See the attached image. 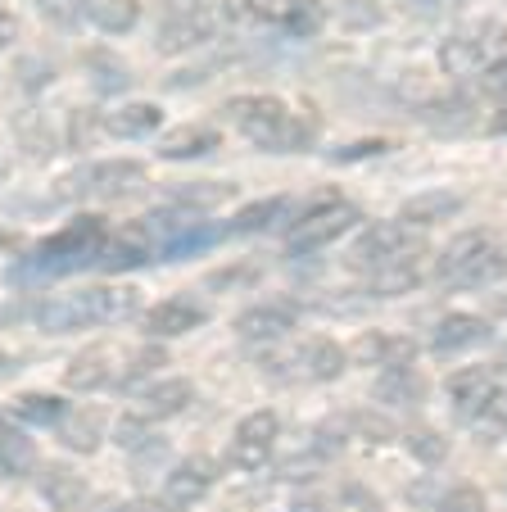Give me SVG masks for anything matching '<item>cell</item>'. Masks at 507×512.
<instances>
[{"mask_svg": "<svg viewBox=\"0 0 507 512\" xmlns=\"http://www.w3.org/2000/svg\"><path fill=\"white\" fill-rule=\"evenodd\" d=\"M195 399V386L186 377H163V381H150V386L136 395V417L145 422H163V417H177L186 413Z\"/></svg>", "mask_w": 507, "mask_h": 512, "instance_id": "obj_16", "label": "cell"}, {"mask_svg": "<svg viewBox=\"0 0 507 512\" xmlns=\"http://www.w3.org/2000/svg\"><path fill=\"white\" fill-rule=\"evenodd\" d=\"M503 55H507V28L498 19H480L444 41L440 68L449 78H476V73H489Z\"/></svg>", "mask_w": 507, "mask_h": 512, "instance_id": "obj_5", "label": "cell"}, {"mask_svg": "<svg viewBox=\"0 0 507 512\" xmlns=\"http://www.w3.org/2000/svg\"><path fill=\"white\" fill-rule=\"evenodd\" d=\"M345 358H349L345 345L317 336V340H304L299 354H290L286 363H290V377H299V381H335L345 372Z\"/></svg>", "mask_w": 507, "mask_h": 512, "instance_id": "obj_14", "label": "cell"}, {"mask_svg": "<svg viewBox=\"0 0 507 512\" xmlns=\"http://www.w3.org/2000/svg\"><path fill=\"white\" fill-rule=\"evenodd\" d=\"M358 223H363V213H358L354 204L326 195V200H317L313 209L295 218V227H290V236H286V250L290 254H317V250H326L331 241L349 236Z\"/></svg>", "mask_w": 507, "mask_h": 512, "instance_id": "obj_6", "label": "cell"}, {"mask_svg": "<svg viewBox=\"0 0 507 512\" xmlns=\"http://www.w3.org/2000/svg\"><path fill=\"white\" fill-rule=\"evenodd\" d=\"M326 19L322 0H254V23L281 28L290 37H313Z\"/></svg>", "mask_w": 507, "mask_h": 512, "instance_id": "obj_12", "label": "cell"}, {"mask_svg": "<svg viewBox=\"0 0 507 512\" xmlns=\"http://www.w3.org/2000/svg\"><path fill=\"white\" fill-rule=\"evenodd\" d=\"M37 485H41V499L50 503L55 512H77L82 499H87V481L64 463H46L37 472Z\"/></svg>", "mask_w": 507, "mask_h": 512, "instance_id": "obj_22", "label": "cell"}, {"mask_svg": "<svg viewBox=\"0 0 507 512\" xmlns=\"http://www.w3.org/2000/svg\"><path fill=\"white\" fill-rule=\"evenodd\" d=\"M213 481H218V463L213 458H186V463H177L173 472H168V481H163V499L177 503V508H191V503H200L204 494L213 490Z\"/></svg>", "mask_w": 507, "mask_h": 512, "instance_id": "obj_15", "label": "cell"}, {"mask_svg": "<svg viewBox=\"0 0 507 512\" xmlns=\"http://www.w3.org/2000/svg\"><path fill=\"white\" fill-rule=\"evenodd\" d=\"M290 209V200L286 195H268V200H259V204H249V209H240L236 218L227 223V236H249V232H268L272 223H277L281 213Z\"/></svg>", "mask_w": 507, "mask_h": 512, "instance_id": "obj_31", "label": "cell"}, {"mask_svg": "<svg viewBox=\"0 0 507 512\" xmlns=\"http://www.w3.org/2000/svg\"><path fill=\"white\" fill-rule=\"evenodd\" d=\"M403 445H408L412 458H421L426 467H440L444 458H449V440H444L440 431H431V426H417V431L403 435Z\"/></svg>", "mask_w": 507, "mask_h": 512, "instance_id": "obj_36", "label": "cell"}, {"mask_svg": "<svg viewBox=\"0 0 507 512\" xmlns=\"http://www.w3.org/2000/svg\"><path fill=\"white\" fill-rule=\"evenodd\" d=\"M204 318H209L204 304L186 300V295H173V300L150 304V313L141 318V327H145V336H154V340H173V336H186V331L204 327Z\"/></svg>", "mask_w": 507, "mask_h": 512, "instance_id": "obj_13", "label": "cell"}, {"mask_svg": "<svg viewBox=\"0 0 507 512\" xmlns=\"http://www.w3.org/2000/svg\"><path fill=\"white\" fill-rule=\"evenodd\" d=\"M10 245H14V236H10V232H0V250H10Z\"/></svg>", "mask_w": 507, "mask_h": 512, "instance_id": "obj_49", "label": "cell"}, {"mask_svg": "<svg viewBox=\"0 0 507 512\" xmlns=\"http://www.w3.org/2000/svg\"><path fill=\"white\" fill-rule=\"evenodd\" d=\"M507 272V254L498 250V241L489 232H462L435 259V281L449 290H476L489 286L494 277Z\"/></svg>", "mask_w": 507, "mask_h": 512, "instance_id": "obj_4", "label": "cell"}, {"mask_svg": "<svg viewBox=\"0 0 507 512\" xmlns=\"http://www.w3.org/2000/svg\"><path fill=\"white\" fill-rule=\"evenodd\" d=\"M417 19H440V14H453L462 5V0H403Z\"/></svg>", "mask_w": 507, "mask_h": 512, "instance_id": "obj_42", "label": "cell"}, {"mask_svg": "<svg viewBox=\"0 0 507 512\" xmlns=\"http://www.w3.org/2000/svg\"><path fill=\"white\" fill-rule=\"evenodd\" d=\"M14 417L28 426H59L68 417V404L59 395H41V390H28V395L14 399Z\"/></svg>", "mask_w": 507, "mask_h": 512, "instance_id": "obj_32", "label": "cell"}, {"mask_svg": "<svg viewBox=\"0 0 507 512\" xmlns=\"http://www.w3.org/2000/svg\"><path fill=\"white\" fill-rule=\"evenodd\" d=\"M37 467V449H32V440L19 431V426H10L5 417H0V476H23Z\"/></svg>", "mask_w": 507, "mask_h": 512, "instance_id": "obj_30", "label": "cell"}, {"mask_svg": "<svg viewBox=\"0 0 507 512\" xmlns=\"http://www.w3.org/2000/svg\"><path fill=\"white\" fill-rule=\"evenodd\" d=\"M435 512H485V494H480L476 485H458V490L444 494Z\"/></svg>", "mask_w": 507, "mask_h": 512, "instance_id": "obj_38", "label": "cell"}, {"mask_svg": "<svg viewBox=\"0 0 507 512\" xmlns=\"http://www.w3.org/2000/svg\"><path fill=\"white\" fill-rule=\"evenodd\" d=\"M10 182V164H5V159H0V186Z\"/></svg>", "mask_w": 507, "mask_h": 512, "instance_id": "obj_48", "label": "cell"}, {"mask_svg": "<svg viewBox=\"0 0 507 512\" xmlns=\"http://www.w3.org/2000/svg\"><path fill=\"white\" fill-rule=\"evenodd\" d=\"M91 68L100 73V78H96L100 91H123L127 82H132V78H127V68L118 64V59H109V55H91Z\"/></svg>", "mask_w": 507, "mask_h": 512, "instance_id": "obj_39", "label": "cell"}, {"mask_svg": "<svg viewBox=\"0 0 507 512\" xmlns=\"http://www.w3.org/2000/svg\"><path fill=\"white\" fill-rule=\"evenodd\" d=\"M23 23H19V10H14V0H0V50H10L19 41Z\"/></svg>", "mask_w": 507, "mask_h": 512, "instance_id": "obj_40", "label": "cell"}, {"mask_svg": "<svg viewBox=\"0 0 507 512\" xmlns=\"http://www.w3.org/2000/svg\"><path fill=\"white\" fill-rule=\"evenodd\" d=\"M498 395V381L489 368H462L449 377V399L462 417H485Z\"/></svg>", "mask_w": 507, "mask_h": 512, "instance_id": "obj_18", "label": "cell"}, {"mask_svg": "<svg viewBox=\"0 0 507 512\" xmlns=\"http://www.w3.org/2000/svg\"><path fill=\"white\" fill-rule=\"evenodd\" d=\"M59 431V445L64 449H77V454H96L100 440H105V417L91 413V408H77V413H68L64 422L55 426Z\"/></svg>", "mask_w": 507, "mask_h": 512, "instance_id": "obj_26", "label": "cell"}, {"mask_svg": "<svg viewBox=\"0 0 507 512\" xmlns=\"http://www.w3.org/2000/svg\"><path fill=\"white\" fill-rule=\"evenodd\" d=\"M213 0H163V10H209Z\"/></svg>", "mask_w": 507, "mask_h": 512, "instance_id": "obj_45", "label": "cell"}, {"mask_svg": "<svg viewBox=\"0 0 507 512\" xmlns=\"http://www.w3.org/2000/svg\"><path fill=\"white\" fill-rule=\"evenodd\" d=\"M227 118L249 145H259L268 155H290L313 141V123L295 114L281 96H231Z\"/></svg>", "mask_w": 507, "mask_h": 512, "instance_id": "obj_2", "label": "cell"}, {"mask_svg": "<svg viewBox=\"0 0 507 512\" xmlns=\"http://www.w3.org/2000/svg\"><path fill=\"white\" fill-rule=\"evenodd\" d=\"M109 236L114 232H109L105 218L82 213V218H73L68 227H59L55 236H46V241L14 268V277L41 281V277H64V272H77V268H96L105 245H109Z\"/></svg>", "mask_w": 507, "mask_h": 512, "instance_id": "obj_1", "label": "cell"}, {"mask_svg": "<svg viewBox=\"0 0 507 512\" xmlns=\"http://www.w3.org/2000/svg\"><path fill=\"white\" fill-rule=\"evenodd\" d=\"M231 195H236V186L231 182H182V186L168 191V200H173L177 209L195 213V209H213V204L231 200Z\"/></svg>", "mask_w": 507, "mask_h": 512, "instance_id": "obj_34", "label": "cell"}, {"mask_svg": "<svg viewBox=\"0 0 507 512\" xmlns=\"http://www.w3.org/2000/svg\"><path fill=\"white\" fill-rule=\"evenodd\" d=\"M435 254H417V259H403V263H390V268L372 272L367 277V290H372L376 300H394V295H408V290H417L421 281L435 272Z\"/></svg>", "mask_w": 507, "mask_h": 512, "instance_id": "obj_19", "label": "cell"}, {"mask_svg": "<svg viewBox=\"0 0 507 512\" xmlns=\"http://www.w3.org/2000/svg\"><path fill=\"white\" fill-rule=\"evenodd\" d=\"M114 377H118V372H114V349H109V345H91V349H82V354L68 363L64 386L77 390V395H91V390H105Z\"/></svg>", "mask_w": 507, "mask_h": 512, "instance_id": "obj_20", "label": "cell"}, {"mask_svg": "<svg viewBox=\"0 0 507 512\" xmlns=\"http://www.w3.org/2000/svg\"><path fill=\"white\" fill-rule=\"evenodd\" d=\"M349 354H354L363 368H403V363H412L417 345L403 336H390V331H363Z\"/></svg>", "mask_w": 507, "mask_h": 512, "instance_id": "obj_21", "label": "cell"}, {"mask_svg": "<svg viewBox=\"0 0 507 512\" xmlns=\"http://www.w3.org/2000/svg\"><path fill=\"white\" fill-rule=\"evenodd\" d=\"M222 236H227V227H222V223H186L182 232H177L173 241L159 250V263L191 259V254H200V250H209V245H218Z\"/></svg>", "mask_w": 507, "mask_h": 512, "instance_id": "obj_28", "label": "cell"}, {"mask_svg": "<svg viewBox=\"0 0 507 512\" xmlns=\"http://www.w3.org/2000/svg\"><path fill=\"white\" fill-rule=\"evenodd\" d=\"M5 372H14V354H5V349H0V377H5Z\"/></svg>", "mask_w": 507, "mask_h": 512, "instance_id": "obj_47", "label": "cell"}, {"mask_svg": "<svg viewBox=\"0 0 507 512\" xmlns=\"http://www.w3.org/2000/svg\"><path fill=\"white\" fill-rule=\"evenodd\" d=\"M37 10H41V19L55 23L59 32H73L87 19V0H37Z\"/></svg>", "mask_w": 507, "mask_h": 512, "instance_id": "obj_37", "label": "cell"}, {"mask_svg": "<svg viewBox=\"0 0 507 512\" xmlns=\"http://www.w3.org/2000/svg\"><path fill=\"white\" fill-rule=\"evenodd\" d=\"M163 127V109L150 105V100H132V105H118L114 114L105 118V132L118 136V141H141V136L159 132Z\"/></svg>", "mask_w": 507, "mask_h": 512, "instance_id": "obj_23", "label": "cell"}, {"mask_svg": "<svg viewBox=\"0 0 507 512\" xmlns=\"http://www.w3.org/2000/svg\"><path fill=\"white\" fill-rule=\"evenodd\" d=\"M376 399H381V404L417 408L421 399H426V381H421V372L412 368V363H403V368H381V377H376Z\"/></svg>", "mask_w": 507, "mask_h": 512, "instance_id": "obj_25", "label": "cell"}, {"mask_svg": "<svg viewBox=\"0 0 507 512\" xmlns=\"http://www.w3.org/2000/svg\"><path fill=\"white\" fill-rule=\"evenodd\" d=\"M218 28V14L209 10H163L159 19V50L163 55H182V50H195L213 37Z\"/></svg>", "mask_w": 507, "mask_h": 512, "instance_id": "obj_11", "label": "cell"}, {"mask_svg": "<svg viewBox=\"0 0 507 512\" xmlns=\"http://www.w3.org/2000/svg\"><path fill=\"white\" fill-rule=\"evenodd\" d=\"M458 209H462V195H453V191H426V195H412V200H403L399 223L412 227V232H421V227L453 218Z\"/></svg>", "mask_w": 507, "mask_h": 512, "instance_id": "obj_24", "label": "cell"}, {"mask_svg": "<svg viewBox=\"0 0 507 512\" xmlns=\"http://www.w3.org/2000/svg\"><path fill=\"white\" fill-rule=\"evenodd\" d=\"M381 150H390V141H358V145H345L335 159H363V155H381Z\"/></svg>", "mask_w": 507, "mask_h": 512, "instance_id": "obj_44", "label": "cell"}, {"mask_svg": "<svg viewBox=\"0 0 507 512\" xmlns=\"http://www.w3.org/2000/svg\"><path fill=\"white\" fill-rule=\"evenodd\" d=\"M471 114H476V105L467 96H449V100H435V105L421 109V123L435 127V132H467Z\"/></svg>", "mask_w": 507, "mask_h": 512, "instance_id": "obj_33", "label": "cell"}, {"mask_svg": "<svg viewBox=\"0 0 507 512\" xmlns=\"http://www.w3.org/2000/svg\"><path fill=\"white\" fill-rule=\"evenodd\" d=\"M136 313V290L132 286H82L50 295L46 304H37V327L50 336H68V331L87 327H109Z\"/></svg>", "mask_w": 507, "mask_h": 512, "instance_id": "obj_3", "label": "cell"}, {"mask_svg": "<svg viewBox=\"0 0 507 512\" xmlns=\"http://www.w3.org/2000/svg\"><path fill=\"white\" fill-rule=\"evenodd\" d=\"M417 254H431V245L421 241L412 227L403 223H372L363 236H358L354 254H349V268L358 272H381L390 268V263H403V259H417Z\"/></svg>", "mask_w": 507, "mask_h": 512, "instance_id": "obj_7", "label": "cell"}, {"mask_svg": "<svg viewBox=\"0 0 507 512\" xmlns=\"http://www.w3.org/2000/svg\"><path fill=\"white\" fill-rule=\"evenodd\" d=\"M489 340V322L476 318V313H449V318L435 322L431 331V354L449 358V354H462V349H476Z\"/></svg>", "mask_w": 507, "mask_h": 512, "instance_id": "obj_17", "label": "cell"}, {"mask_svg": "<svg viewBox=\"0 0 507 512\" xmlns=\"http://www.w3.org/2000/svg\"><path fill=\"white\" fill-rule=\"evenodd\" d=\"M87 19L109 37H123L141 23V0H87Z\"/></svg>", "mask_w": 507, "mask_h": 512, "instance_id": "obj_29", "label": "cell"}, {"mask_svg": "<svg viewBox=\"0 0 507 512\" xmlns=\"http://www.w3.org/2000/svg\"><path fill=\"white\" fill-rule=\"evenodd\" d=\"M277 435H281V422L272 408H259V413L240 417V426L231 431L227 463L236 467V472H259V467H268L272 449H277Z\"/></svg>", "mask_w": 507, "mask_h": 512, "instance_id": "obj_9", "label": "cell"}, {"mask_svg": "<svg viewBox=\"0 0 507 512\" xmlns=\"http://www.w3.org/2000/svg\"><path fill=\"white\" fill-rule=\"evenodd\" d=\"M14 136H19V145L28 150L32 159H50V155H55V132L46 127V118H41V114H19V118H14Z\"/></svg>", "mask_w": 507, "mask_h": 512, "instance_id": "obj_35", "label": "cell"}, {"mask_svg": "<svg viewBox=\"0 0 507 512\" xmlns=\"http://www.w3.org/2000/svg\"><path fill=\"white\" fill-rule=\"evenodd\" d=\"M295 327H299V309L286 300L254 304V309H245L236 318V336L249 340V345H277V340H286Z\"/></svg>", "mask_w": 507, "mask_h": 512, "instance_id": "obj_10", "label": "cell"}, {"mask_svg": "<svg viewBox=\"0 0 507 512\" xmlns=\"http://www.w3.org/2000/svg\"><path fill=\"white\" fill-rule=\"evenodd\" d=\"M145 182V164L136 159H100L59 177V200H87V195H127Z\"/></svg>", "mask_w": 507, "mask_h": 512, "instance_id": "obj_8", "label": "cell"}, {"mask_svg": "<svg viewBox=\"0 0 507 512\" xmlns=\"http://www.w3.org/2000/svg\"><path fill=\"white\" fill-rule=\"evenodd\" d=\"M489 132H498V136H503V132H507V105H503V109H498V118H494V123H489Z\"/></svg>", "mask_w": 507, "mask_h": 512, "instance_id": "obj_46", "label": "cell"}, {"mask_svg": "<svg viewBox=\"0 0 507 512\" xmlns=\"http://www.w3.org/2000/svg\"><path fill=\"white\" fill-rule=\"evenodd\" d=\"M218 145H222L218 127H177V132H168L159 141V155L163 159H200V155H209V150H218Z\"/></svg>", "mask_w": 507, "mask_h": 512, "instance_id": "obj_27", "label": "cell"}, {"mask_svg": "<svg viewBox=\"0 0 507 512\" xmlns=\"http://www.w3.org/2000/svg\"><path fill=\"white\" fill-rule=\"evenodd\" d=\"M114 512H186V508H177L168 499H132V503H118Z\"/></svg>", "mask_w": 507, "mask_h": 512, "instance_id": "obj_43", "label": "cell"}, {"mask_svg": "<svg viewBox=\"0 0 507 512\" xmlns=\"http://www.w3.org/2000/svg\"><path fill=\"white\" fill-rule=\"evenodd\" d=\"M118 445L123 449H141L150 435H145V417H127V422H118Z\"/></svg>", "mask_w": 507, "mask_h": 512, "instance_id": "obj_41", "label": "cell"}]
</instances>
